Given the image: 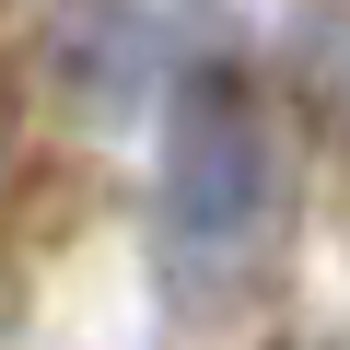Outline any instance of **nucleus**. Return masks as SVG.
Segmentation results:
<instances>
[{"instance_id":"obj_1","label":"nucleus","mask_w":350,"mask_h":350,"mask_svg":"<svg viewBox=\"0 0 350 350\" xmlns=\"http://www.w3.org/2000/svg\"><path fill=\"white\" fill-rule=\"evenodd\" d=\"M163 222L187 257H234L257 245L269 222V117H257V82L234 59H199V70H175L163 94Z\"/></svg>"},{"instance_id":"obj_2","label":"nucleus","mask_w":350,"mask_h":350,"mask_svg":"<svg viewBox=\"0 0 350 350\" xmlns=\"http://www.w3.org/2000/svg\"><path fill=\"white\" fill-rule=\"evenodd\" d=\"M47 70H59V94H70L82 117H129V105L152 94V70H163L152 12H140V0H70L59 36H47Z\"/></svg>"},{"instance_id":"obj_3","label":"nucleus","mask_w":350,"mask_h":350,"mask_svg":"<svg viewBox=\"0 0 350 350\" xmlns=\"http://www.w3.org/2000/svg\"><path fill=\"white\" fill-rule=\"evenodd\" d=\"M304 82H315V105L350 129V12H338V24H315V47H304Z\"/></svg>"}]
</instances>
